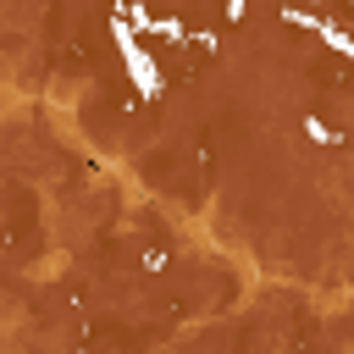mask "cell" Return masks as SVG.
Instances as JSON below:
<instances>
[{
    "mask_svg": "<svg viewBox=\"0 0 354 354\" xmlns=\"http://www.w3.org/2000/svg\"><path fill=\"white\" fill-rule=\"evenodd\" d=\"M282 17H288L293 28H310L315 39H326V44H332L343 61H354V33H343L337 22H326V17H310V11H299V6H282Z\"/></svg>",
    "mask_w": 354,
    "mask_h": 354,
    "instance_id": "cell-2",
    "label": "cell"
},
{
    "mask_svg": "<svg viewBox=\"0 0 354 354\" xmlns=\"http://www.w3.org/2000/svg\"><path fill=\"white\" fill-rule=\"evenodd\" d=\"M116 11H122V17H127V22H133V28H149V33H155V17H149V11H144V6H138V0H122V6H116Z\"/></svg>",
    "mask_w": 354,
    "mask_h": 354,
    "instance_id": "cell-3",
    "label": "cell"
},
{
    "mask_svg": "<svg viewBox=\"0 0 354 354\" xmlns=\"http://www.w3.org/2000/svg\"><path fill=\"white\" fill-rule=\"evenodd\" d=\"M111 44H116V55H122V66H127L133 88H138L144 100H160V66H155V55L133 39V22H127L122 11H111Z\"/></svg>",
    "mask_w": 354,
    "mask_h": 354,
    "instance_id": "cell-1",
    "label": "cell"
},
{
    "mask_svg": "<svg viewBox=\"0 0 354 354\" xmlns=\"http://www.w3.org/2000/svg\"><path fill=\"white\" fill-rule=\"evenodd\" d=\"M304 133H310V138H315V144H337V133H332V127H326V122H315V116H310V122H304Z\"/></svg>",
    "mask_w": 354,
    "mask_h": 354,
    "instance_id": "cell-4",
    "label": "cell"
}]
</instances>
